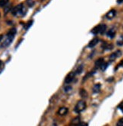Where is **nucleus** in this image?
<instances>
[{
	"label": "nucleus",
	"mask_w": 123,
	"mask_h": 126,
	"mask_svg": "<svg viewBox=\"0 0 123 126\" xmlns=\"http://www.w3.org/2000/svg\"><path fill=\"white\" fill-rule=\"evenodd\" d=\"M108 66V63H105V62H103V63H102V65L100 66V68L101 69V70L102 71H104L106 69V67Z\"/></svg>",
	"instance_id": "18"
},
{
	"label": "nucleus",
	"mask_w": 123,
	"mask_h": 126,
	"mask_svg": "<svg viewBox=\"0 0 123 126\" xmlns=\"http://www.w3.org/2000/svg\"><path fill=\"white\" fill-rule=\"evenodd\" d=\"M119 66H123V60L121 61L120 63H119V66H118V67Z\"/></svg>",
	"instance_id": "26"
},
{
	"label": "nucleus",
	"mask_w": 123,
	"mask_h": 126,
	"mask_svg": "<svg viewBox=\"0 0 123 126\" xmlns=\"http://www.w3.org/2000/svg\"><path fill=\"white\" fill-rule=\"evenodd\" d=\"M118 107H119V109H120V110L123 112V102H122V103H120V104L119 105Z\"/></svg>",
	"instance_id": "24"
},
{
	"label": "nucleus",
	"mask_w": 123,
	"mask_h": 126,
	"mask_svg": "<svg viewBox=\"0 0 123 126\" xmlns=\"http://www.w3.org/2000/svg\"><path fill=\"white\" fill-rule=\"evenodd\" d=\"M106 26L105 24L100 25V33H99L100 34L103 35L106 32Z\"/></svg>",
	"instance_id": "14"
},
{
	"label": "nucleus",
	"mask_w": 123,
	"mask_h": 126,
	"mask_svg": "<svg viewBox=\"0 0 123 126\" xmlns=\"http://www.w3.org/2000/svg\"><path fill=\"white\" fill-rule=\"evenodd\" d=\"M82 70H83V65H80L78 68H77V70H76V73L77 74H80L82 72Z\"/></svg>",
	"instance_id": "19"
},
{
	"label": "nucleus",
	"mask_w": 123,
	"mask_h": 126,
	"mask_svg": "<svg viewBox=\"0 0 123 126\" xmlns=\"http://www.w3.org/2000/svg\"><path fill=\"white\" fill-rule=\"evenodd\" d=\"M11 11L12 14L14 16H24L26 14V12H27V10L24 7V5L19 4L13 8Z\"/></svg>",
	"instance_id": "2"
},
{
	"label": "nucleus",
	"mask_w": 123,
	"mask_h": 126,
	"mask_svg": "<svg viewBox=\"0 0 123 126\" xmlns=\"http://www.w3.org/2000/svg\"><path fill=\"white\" fill-rule=\"evenodd\" d=\"M123 2V0H117V3L118 4H121Z\"/></svg>",
	"instance_id": "27"
},
{
	"label": "nucleus",
	"mask_w": 123,
	"mask_h": 126,
	"mask_svg": "<svg viewBox=\"0 0 123 126\" xmlns=\"http://www.w3.org/2000/svg\"><path fill=\"white\" fill-rule=\"evenodd\" d=\"M121 54H122V52L120 51H116L115 53H112L111 55L109 56V60H110V61L115 60L118 57L121 56Z\"/></svg>",
	"instance_id": "5"
},
{
	"label": "nucleus",
	"mask_w": 123,
	"mask_h": 126,
	"mask_svg": "<svg viewBox=\"0 0 123 126\" xmlns=\"http://www.w3.org/2000/svg\"><path fill=\"white\" fill-rule=\"evenodd\" d=\"M9 0H0V7H4L8 4Z\"/></svg>",
	"instance_id": "17"
},
{
	"label": "nucleus",
	"mask_w": 123,
	"mask_h": 126,
	"mask_svg": "<svg viewBox=\"0 0 123 126\" xmlns=\"http://www.w3.org/2000/svg\"><path fill=\"white\" fill-rule=\"evenodd\" d=\"M101 91V85L100 84H96L93 88V92L94 93H99Z\"/></svg>",
	"instance_id": "12"
},
{
	"label": "nucleus",
	"mask_w": 123,
	"mask_h": 126,
	"mask_svg": "<svg viewBox=\"0 0 123 126\" xmlns=\"http://www.w3.org/2000/svg\"><path fill=\"white\" fill-rule=\"evenodd\" d=\"M70 89H71V87H67L66 89H65V91H69V90H70Z\"/></svg>",
	"instance_id": "28"
},
{
	"label": "nucleus",
	"mask_w": 123,
	"mask_h": 126,
	"mask_svg": "<svg viewBox=\"0 0 123 126\" xmlns=\"http://www.w3.org/2000/svg\"><path fill=\"white\" fill-rule=\"evenodd\" d=\"M117 45L119 46H121L123 45V35H122V36L119 38V39L117 41Z\"/></svg>",
	"instance_id": "20"
},
{
	"label": "nucleus",
	"mask_w": 123,
	"mask_h": 126,
	"mask_svg": "<svg viewBox=\"0 0 123 126\" xmlns=\"http://www.w3.org/2000/svg\"><path fill=\"white\" fill-rule=\"evenodd\" d=\"M116 14V10H114V9H112V10L109 11L107 14H106V18L109 19V20H111V19H112L113 18L115 17Z\"/></svg>",
	"instance_id": "6"
},
{
	"label": "nucleus",
	"mask_w": 123,
	"mask_h": 126,
	"mask_svg": "<svg viewBox=\"0 0 123 126\" xmlns=\"http://www.w3.org/2000/svg\"><path fill=\"white\" fill-rule=\"evenodd\" d=\"M17 33V30H16L15 28H11L10 30L7 33V38H5V40L4 41V42L2 43V47L3 48H5V47H8L11 45V43L12 42L13 39L15 36V34Z\"/></svg>",
	"instance_id": "1"
},
{
	"label": "nucleus",
	"mask_w": 123,
	"mask_h": 126,
	"mask_svg": "<svg viewBox=\"0 0 123 126\" xmlns=\"http://www.w3.org/2000/svg\"><path fill=\"white\" fill-rule=\"evenodd\" d=\"M115 35H116V30H115V29H110L108 32H107V36L109 37L110 38H114L115 37Z\"/></svg>",
	"instance_id": "9"
},
{
	"label": "nucleus",
	"mask_w": 123,
	"mask_h": 126,
	"mask_svg": "<svg viewBox=\"0 0 123 126\" xmlns=\"http://www.w3.org/2000/svg\"><path fill=\"white\" fill-rule=\"evenodd\" d=\"M0 16H1V14H0Z\"/></svg>",
	"instance_id": "31"
},
{
	"label": "nucleus",
	"mask_w": 123,
	"mask_h": 126,
	"mask_svg": "<svg viewBox=\"0 0 123 126\" xmlns=\"http://www.w3.org/2000/svg\"><path fill=\"white\" fill-rule=\"evenodd\" d=\"M98 42H99V39H98V38H93L92 40H91V42L88 43V48H93V47H95L97 44L98 43Z\"/></svg>",
	"instance_id": "7"
},
{
	"label": "nucleus",
	"mask_w": 123,
	"mask_h": 126,
	"mask_svg": "<svg viewBox=\"0 0 123 126\" xmlns=\"http://www.w3.org/2000/svg\"><path fill=\"white\" fill-rule=\"evenodd\" d=\"M74 78H75V73L73 72H70V73L67 74V76H66L65 79V83L66 84H69L70 82H72Z\"/></svg>",
	"instance_id": "4"
},
{
	"label": "nucleus",
	"mask_w": 123,
	"mask_h": 126,
	"mask_svg": "<svg viewBox=\"0 0 123 126\" xmlns=\"http://www.w3.org/2000/svg\"><path fill=\"white\" fill-rule=\"evenodd\" d=\"M27 5L30 6V7H32V6L34 5L35 0H27Z\"/></svg>",
	"instance_id": "21"
},
{
	"label": "nucleus",
	"mask_w": 123,
	"mask_h": 126,
	"mask_svg": "<svg viewBox=\"0 0 123 126\" xmlns=\"http://www.w3.org/2000/svg\"><path fill=\"white\" fill-rule=\"evenodd\" d=\"M1 65H2V62L0 61V66H1Z\"/></svg>",
	"instance_id": "30"
},
{
	"label": "nucleus",
	"mask_w": 123,
	"mask_h": 126,
	"mask_svg": "<svg viewBox=\"0 0 123 126\" xmlns=\"http://www.w3.org/2000/svg\"><path fill=\"white\" fill-rule=\"evenodd\" d=\"M100 33V25L97 26L95 28H93V30H91V33H93L94 35H97Z\"/></svg>",
	"instance_id": "15"
},
{
	"label": "nucleus",
	"mask_w": 123,
	"mask_h": 126,
	"mask_svg": "<svg viewBox=\"0 0 123 126\" xmlns=\"http://www.w3.org/2000/svg\"><path fill=\"white\" fill-rule=\"evenodd\" d=\"M116 125L117 126H123V118L119 119L117 122V124H116Z\"/></svg>",
	"instance_id": "22"
},
{
	"label": "nucleus",
	"mask_w": 123,
	"mask_h": 126,
	"mask_svg": "<svg viewBox=\"0 0 123 126\" xmlns=\"http://www.w3.org/2000/svg\"><path fill=\"white\" fill-rule=\"evenodd\" d=\"M85 108H86V103H85V101H79L78 103H77V104L76 105L74 110H75V112L79 113V112L83 111Z\"/></svg>",
	"instance_id": "3"
},
{
	"label": "nucleus",
	"mask_w": 123,
	"mask_h": 126,
	"mask_svg": "<svg viewBox=\"0 0 123 126\" xmlns=\"http://www.w3.org/2000/svg\"><path fill=\"white\" fill-rule=\"evenodd\" d=\"M32 24H33V21H29L28 23L27 24V25L25 26V29H26V30H27V29L30 28V27Z\"/></svg>",
	"instance_id": "23"
},
{
	"label": "nucleus",
	"mask_w": 123,
	"mask_h": 126,
	"mask_svg": "<svg viewBox=\"0 0 123 126\" xmlns=\"http://www.w3.org/2000/svg\"><path fill=\"white\" fill-rule=\"evenodd\" d=\"M102 48H103V49H106V50H111L112 48H113V46L112 44H109V43L104 42V44L102 46Z\"/></svg>",
	"instance_id": "11"
},
{
	"label": "nucleus",
	"mask_w": 123,
	"mask_h": 126,
	"mask_svg": "<svg viewBox=\"0 0 123 126\" xmlns=\"http://www.w3.org/2000/svg\"><path fill=\"white\" fill-rule=\"evenodd\" d=\"M80 122V119H79V117H77V118H75L73 119V120L72 121V125H78V124Z\"/></svg>",
	"instance_id": "16"
},
{
	"label": "nucleus",
	"mask_w": 123,
	"mask_h": 126,
	"mask_svg": "<svg viewBox=\"0 0 123 126\" xmlns=\"http://www.w3.org/2000/svg\"><path fill=\"white\" fill-rule=\"evenodd\" d=\"M103 62H104L103 58H99V59L97 60L96 62H95V67H96V68H100V66L102 65V63Z\"/></svg>",
	"instance_id": "10"
},
{
	"label": "nucleus",
	"mask_w": 123,
	"mask_h": 126,
	"mask_svg": "<svg viewBox=\"0 0 123 126\" xmlns=\"http://www.w3.org/2000/svg\"><path fill=\"white\" fill-rule=\"evenodd\" d=\"M2 38H3V35H0V42H1V40L2 39Z\"/></svg>",
	"instance_id": "29"
},
{
	"label": "nucleus",
	"mask_w": 123,
	"mask_h": 126,
	"mask_svg": "<svg viewBox=\"0 0 123 126\" xmlns=\"http://www.w3.org/2000/svg\"><path fill=\"white\" fill-rule=\"evenodd\" d=\"M79 94L82 98H86L88 97V93H87L85 89H81L79 91Z\"/></svg>",
	"instance_id": "13"
},
{
	"label": "nucleus",
	"mask_w": 123,
	"mask_h": 126,
	"mask_svg": "<svg viewBox=\"0 0 123 126\" xmlns=\"http://www.w3.org/2000/svg\"><path fill=\"white\" fill-rule=\"evenodd\" d=\"M9 9H11V5H9L8 7H7V8H5V13L8 12V11H9Z\"/></svg>",
	"instance_id": "25"
},
{
	"label": "nucleus",
	"mask_w": 123,
	"mask_h": 126,
	"mask_svg": "<svg viewBox=\"0 0 123 126\" xmlns=\"http://www.w3.org/2000/svg\"><path fill=\"white\" fill-rule=\"evenodd\" d=\"M57 112L60 116H65L67 114V112H68V109L67 107L63 106V107H60L59 109V110H58Z\"/></svg>",
	"instance_id": "8"
}]
</instances>
